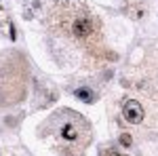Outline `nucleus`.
<instances>
[{"mask_svg":"<svg viewBox=\"0 0 158 156\" xmlns=\"http://www.w3.org/2000/svg\"><path fill=\"white\" fill-rule=\"evenodd\" d=\"M120 144L124 145V148H129V145L133 144V139H131V135H127V133H124V135L120 137Z\"/></svg>","mask_w":158,"mask_h":156,"instance_id":"obj_5","label":"nucleus"},{"mask_svg":"<svg viewBox=\"0 0 158 156\" xmlns=\"http://www.w3.org/2000/svg\"><path fill=\"white\" fill-rule=\"evenodd\" d=\"M53 23L61 32L70 34L76 40H91L95 36V21L89 15L86 9H82L78 2L65 0L53 11Z\"/></svg>","mask_w":158,"mask_h":156,"instance_id":"obj_1","label":"nucleus"},{"mask_svg":"<svg viewBox=\"0 0 158 156\" xmlns=\"http://www.w3.org/2000/svg\"><path fill=\"white\" fill-rule=\"evenodd\" d=\"M122 116H124V120H127L129 124H137V122H141V118H143V108H141V103L135 101V99L124 101Z\"/></svg>","mask_w":158,"mask_h":156,"instance_id":"obj_3","label":"nucleus"},{"mask_svg":"<svg viewBox=\"0 0 158 156\" xmlns=\"http://www.w3.org/2000/svg\"><path fill=\"white\" fill-rule=\"evenodd\" d=\"M57 137L61 141H65L68 145H86L91 135H89V124L80 118L78 114L70 112V118L59 122V129H57Z\"/></svg>","mask_w":158,"mask_h":156,"instance_id":"obj_2","label":"nucleus"},{"mask_svg":"<svg viewBox=\"0 0 158 156\" xmlns=\"http://www.w3.org/2000/svg\"><path fill=\"white\" fill-rule=\"evenodd\" d=\"M76 97L82 101H95V93L91 89H76Z\"/></svg>","mask_w":158,"mask_h":156,"instance_id":"obj_4","label":"nucleus"}]
</instances>
